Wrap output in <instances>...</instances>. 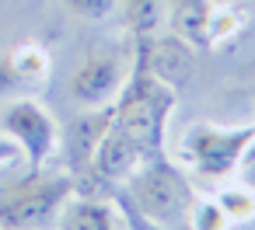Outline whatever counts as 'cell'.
I'll return each instance as SVG.
<instances>
[{
    "instance_id": "obj_1",
    "label": "cell",
    "mask_w": 255,
    "mask_h": 230,
    "mask_svg": "<svg viewBox=\"0 0 255 230\" xmlns=\"http://www.w3.org/2000/svg\"><path fill=\"white\" fill-rule=\"evenodd\" d=\"M171 105H175L171 87H168L164 80H157V77L140 63V70L126 80L123 94H119L116 105H112V122H116L119 129H126V133L140 143L143 157L150 160V157L161 153V129H164V119H168Z\"/></svg>"
},
{
    "instance_id": "obj_2",
    "label": "cell",
    "mask_w": 255,
    "mask_h": 230,
    "mask_svg": "<svg viewBox=\"0 0 255 230\" xmlns=\"http://www.w3.org/2000/svg\"><path fill=\"white\" fill-rule=\"evenodd\" d=\"M129 199L136 213L154 227H182L196 209L192 185L161 157H150L143 167L129 174Z\"/></svg>"
},
{
    "instance_id": "obj_3",
    "label": "cell",
    "mask_w": 255,
    "mask_h": 230,
    "mask_svg": "<svg viewBox=\"0 0 255 230\" xmlns=\"http://www.w3.org/2000/svg\"><path fill=\"white\" fill-rule=\"evenodd\" d=\"M70 192V178H42L39 171H32L25 181L0 195V230H46L53 220H60Z\"/></svg>"
},
{
    "instance_id": "obj_4",
    "label": "cell",
    "mask_w": 255,
    "mask_h": 230,
    "mask_svg": "<svg viewBox=\"0 0 255 230\" xmlns=\"http://www.w3.org/2000/svg\"><path fill=\"white\" fill-rule=\"evenodd\" d=\"M252 140H255V126H241V129L199 126L185 136V157L192 160V167L203 178H224L248 153Z\"/></svg>"
},
{
    "instance_id": "obj_5",
    "label": "cell",
    "mask_w": 255,
    "mask_h": 230,
    "mask_svg": "<svg viewBox=\"0 0 255 230\" xmlns=\"http://www.w3.org/2000/svg\"><path fill=\"white\" fill-rule=\"evenodd\" d=\"M126 87V67L119 56H91L70 77V98L84 108H105Z\"/></svg>"
},
{
    "instance_id": "obj_6",
    "label": "cell",
    "mask_w": 255,
    "mask_h": 230,
    "mask_svg": "<svg viewBox=\"0 0 255 230\" xmlns=\"http://www.w3.org/2000/svg\"><path fill=\"white\" fill-rule=\"evenodd\" d=\"M4 129L14 136V143L28 153L32 171L42 167V160L56 147V126L35 101H14L4 108Z\"/></svg>"
},
{
    "instance_id": "obj_7",
    "label": "cell",
    "mask_w": 255,
    "mask_h": 230,
    "mask_svg": "<svg viewBox=\"0 0 255 230\" xmlns=\"http://www.w3.org/2000/svg\"><path fill=\"white\" fill-rule=\"evenodd\" d=\"M140 160H143L140 143H136L126 129H119L116 122H109L105 133L98 136L95 150H91V164H88V167H91L95 178L112 181V178H129V174L140 167Z\"/></svg>"
},
{
    "instance_id": "obj_8",
    "label": "cell",
    "mask_w": 255,
    "mask_h": 230,
    "mask_svg": "<svg viewBox=\"0 0 255 230\" xmlns=\"http://www.w3.org/2000/svg\"><path fill=\"white\" fill-rule=\"evenodd\" d=\"M171 35L185 46H206L213 39V7L210 0H168Z\"/></svg>"
},
{
    "instance_id": "obj_9",
    "label": "cell",
    "mask_w": 255,
    "mask_h": 230,
    "mask_svg": "<svg viewBox=\"0 0 255 230\" xmlns=\"http://www.w3.org/2000/svg\"><path fill=\"white\" fill-rule=\"evenodd\" d=\"M189 63H192L189 46H185L182 39H175V35L150 42L147 53H143V67H147L157 80H164L168 87H175L178 80L189 77Z\"/></svg>"
},
{
    "instance_id": "obj_10",
    "label": "cell",
    "mask_w": 255,
    "mask_h": 230,
    "mask_svg": "<svg viewBox=\"0 0 255 230\" xmlns=\"http://www.w3.org/2000/svg\"><path fill=\"white\" fill-rule=\"evenodd\" d=\"M60 230H119V227L109 206L91 199H77V202L67 199V206L60 209Z\"/></svg>"
},
{
    "instance_id": "obj_11",
    "label": "cell",
    "mask_w": 255,
    "mask_h": 230,
    "mask_svg": "<svg viewBox=\"0 0 255 230\" xmlns=\"http://www.w3.org/2000/svg\"><path fill=\"white\" fill-rule=\"evenodd\" d=\"M168 0H126V21L140 39H150V32L164 21Z\"/></svg>"
},
{
    "instance_id": "obj_12",
    "label": "cell",
    "mask_w": 255,
    "mask_h": 230,
    "mask_svg": "<svg viewBox=\"0 0 255 230\" xmlns=\"http://www.w3.org/2000/svg\"><path fill=\"white\" fill-rule=\"evenodd\" d=\"M60 4H63L67 11L81 14V18H105V14L112 11L116 0H60Z\"/></svg>"
},
{
    "instance_id": "obj_13",
    "label": "cell",
    "mask_w": 255,
    "mask_h": 230,
    "mask_svg": "<svg viewBox=\"0 0 255 230\" xmlns=\"http://www.w3.org/2000/svg\"><path fill=\"white\" fill-rule=\"evenodd\" d=\"M14 157H18V143L0 140V164H7V160H14Z\"/></svg>"
},
{
    "instance_id": "obj_14",
    "label": "cell",
    "mask_w": 255,
    "mask_h": 230,
    "mask_svg": "<svg viewBox=\"0 0 255 230\" xmlns=\"http://www.w3.org/2000/svg\"><path fill=\"white\" fill-rule=\"evenodd\" d=\"M248 160H255V140H252V147H248V153H245Z\"/></svg>"
},
{
    "instance_id": "obj_15",
    "label": "cell",
    "mask_w": 255,
    "mask_h": 230,
    "mask_svg": "<svg viewBox=\"0 0 255 230\" xmlns=\"http://www.w3.org/2000/svg\"><path fill=\"white\" fill-rule=\"evenodd\" d=\"M224 4H227V0H224Z\"/></svg>"
}]
</instances>
